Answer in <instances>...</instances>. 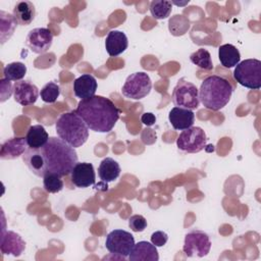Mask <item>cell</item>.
I'll use <instances>...</instances> for the list:
<instances>
[{
    "instance_id": "cell-1",
    "label": "cell",
    "mask_w": 261,
    "mask_h": 261,
    "mask_svg": "<svg viewBox=\"0 0 261 261\" xmlns=\"http://www.w3.org/2000/svg\"><path fill=\"white\" fill-rule=\"evenodd\" d=\"M75 112L91 130L97 133H109L116 124L120 114V110L110 99L96 95L81 100Z\"/></svg>"
},
{
    "instance_id": "cell-35",
    "label": "cell",
    "mask_w": 261,
    "mask_h": 261,
    "mask_svg": "<svg viewBox=\"0 0 261 261\" xmlns=\"http://www.w3.org/2000/svg\"><path fill=\"white\" fill-rule=\"evenodd\" d=\"M172 4H175V5H185V4H188L189 3V0L188 1H185V2H171Z\"/></svg>"
},
{
    "instance_id": "cell-18",
    "label": "cell",
    "mask_w": 261,
    "mask_h": 261,
    "mask_svg": "<svg viewBox=\"0 0 261 261\" xmlns=\"http://www.w3.org/2000/svg\"><path fill=\"white\" fill-rule=\"evenodd\" d=\"M168 119L174 129L184 130L193 126L195 122V114L190 109L175 106L169 111Z\"/></svg>"
},
{
    "instance_id": "cell-30",
    "label": "cell",
    "mask_w": 261,
    "mask_h": 261,
    "mask_svg": "<svg viewBox=\"0 0 261 261\" xmlns=\"http://www.w3.org/2000/svg\"><path fill=\"white\" fill-rule=\"evenodd\" d=\"M43 186L44 190L47 193L55 194L60 192L63 189V181L61 179V176L55 174V173H46L43 177Z\"/></svg>"
},
{
    "instance_id": "cell-10",
    "label": "cell",
    "mask_w": 261,
    "mask_h": 261,
    "mask_svg": "<svg viewBox=\"0 0 261 261\" xmlns=\"http://www.w3.org/2000/svg\"><path fill=\"white\" fill-rule=\"evenodd\" d=\"M207 137L200 126H191L184 129L176 140L179 150L188 153H198L206 147Z\"/></svg>"
},
{
    "instance_id": "cell-31",
    "label": "cell",
    "mask_w": 261,
    "mask_h": 261,
    "mask_svg": "<svg viewBox=\"0 0 261 261\" xmlns=\"http://www.w3.org/2000/svg\"><path fill=\"white\" fill-rule=\"evenodd\" d=\"M60 95V87L54 83V82H49L47 83L40 92L41 99L45 103H55L57 98Z\"/></svg>"
},
{
    "instance_id": "cell-17",
    "label": "cell",
    "mask_w": 261,
    "mask_h": 261,
    "mask_svg": "<svg viewBox=\"0 0 261 261\" xmlns=\"http://www.w3.org/2000/svg\"><path fill=\"white\" fill-rule=\"evenodd\" d=\"M29 146L25 138H11L5 141L0 148V158L3 160L15 159L22 156Z\"/></svg>"
},
{
    "instance_id": "cell-34",
    "label": "cell",
    "mask_w": 261,
    "mask_h": 261,
    "mask_svg": "<svg viewBox=\"0 0 261 261\" xmlns=\"http://www.w3.org/2000/svg\"><path fill=\"white\" fill-rule=\"evenodd\" d=\"M141 121H142L145 125L151 126V125H153V124L156 122V117H155V115H154L153 113H151V112H145V113H143L142 116H141Z\"/></svg>"
},
{
    "instance_id": "cell-7",
    "label": "cell",
    "mask_w": 261,
    "mask_h": 261,
    "mask_svg": "<svg viewBox=\"0 0 261 261\" xmlns=\"http://www.w3.org/2000/svg\"><path fill=\"white\" fill-rule=\"evenodd\" d=\"M152 89L150 76L143 71L135 72L128 75L122 86L121 93L125 98L140 100L145 98Z\"/></svg>"
},
{
    "instance_id": "cell-22",
    "label": "cell",
    "mask_w": 261,
    "mask_h": 261,
    "mask_svg": "<svg viewBox=\"0 0 261 261\" xmlns=\"http://www.w3.org/2000/svg\"><path fill=\"white\" fill-rule=\"evenodd\" d=\"M120 171H121V168L118 162L111 157L104 158L100 162L98 167V175L100 179L106 184L117 179L120 174Z\"/></svg>"
},
{
    "instance_id": "cell-11",
    "label": "cell",
    "mask_w": 261,
    "mask_h": 261,
    "mask_svg": "<svg viewBox=\"0 0 261 261\" xmlns=\"http://www.w3.org/2000/svg\"><path fill=\"white\" fill-rule=\"evenodd\" d=\"M53 41V34L47 28H36L29 32L25 38V45L37 54L47 52Z\"/></svg>"
},
{
    "instance_id": "cell-15",
    "label": "cell",
    "mask_w": 261,
    "mask_h": 261,
    "mask_svg": "<svg viewBox=\"0 0 261 261\" xmlns=\"http://www.w3.org/2000/svg\"><path fill=\"white\" fill-rule=\"evenodd\" d=\"M22 160L29 169L37 176L44 177L47 173V166L41 149L28 148L22 155Z\"/></svg>"
},
{
    "instance_id": "cell-8",
    "label": "cell",
    "mask_w": 261,
    "mask_h": 261,
    "mask_svg": "<svg viewBox=\"0 0 261 261\" xmlns=\"http://www.w3.org/2000/svg\"><path fill=\"white\" fill-rule=\"evenodd\" d=\"M135 246L133 234L123 229H114L110 231L105 241V247L109 253L118 255L121 258L128 257Z\"/></svg>"
},
{
    "instance_id": "cell-5",
    "label": "cell",
    "mask_w": 261,
    "mask_h": 261,
    "mask_svg": "<svg viewBox=\"0 0 261 261\" xmlns=\"http://www.w3.org/2000/svg\"><path fill=\"white\" fill-rule=\"evenodd\" d=\"M233 79L243 87L258 90L261 88V61L250 58L240 61L233 70Z\"/></svg>"
},
{
    "instance_id": "cell-33",
    "label": "cell",
    "mask_w": 261,
    "mask_h": 261,
    "mask_svg": "<svg viewBox=\"0 0 261 261\" xmlns=\"http://www.w3.org/2000/svg\"><path fill=\"white\" fill-rule=\"evenodd\" d=\"M168 240V236L166 232L157 230L151 234V243L156 247H162L166 244Z\"/></svg>"
},
{
    "instance_id": "cell-25",
    "label": "cell",
    "mask_w": 261,
    "mask_h": 261,
    "mask_svg": "<svg viewBox=\"0 0 261 261\" xmlns=\"http://www.w3.org/2000/svg\"><path fill=\"white\" fill-rule=\"evenodd\" d=\"M17 25L16 20L14 19L13 15L5 12L3 10H0V39L1 44H4L7 40L11 38L13 35L15 28Z\"/></svg>"
},
{
    "instance_id": "cell-14",
    "label": "cell",
    "mask_w": 261,
    "mask_h": 261,
    "mask_svg": "<svg viewBox=\"0 0 261 261\" xmlns=\"http://www.w3.org/2000/svg\"><path fill=\"white\" fill-rule=\"evenodd\" d=\"M25 249V243L21 237L11 230L3 229L0 242V251L3 255H13L18 257Z\"/></svg>"
},
{
    "instance_id": "cell-20",
    "label": "cell",
    "mask_w": 261,
    "mask_h": 261,
    "mask_svg": "<svg viewBox=\"0 0 261 261\" xmlns=\"http://www.w3.org/2000/svg\"><path fill=\"white\" fill-rule=\"evenodd\" d=\"M128 259L130 261H158L159 255L156 246L152 243L141 241L135 244Z\"/></svg>"
},
{
    "instance_id": "cell-3",
    "label": "cell",
    "mask_w": 261,
    "mask_h": 261,
    "mask_svg": "<svg viewBox=\"0 0 261 261\" xmlns=\"http://www.w3.org/2000/svg\"><path fill=\"white\" fill-rule=\"evenodd\" d=\"M232 87L227 80L217 74L204 79L199 89V100L209 110L218 111L230 100Z\"/></svg>"
},
{
    "instance_id": "cell-9",
    "label": "cell",
    "mask_w": 261,
    "mask_h": 261,
    "mask_svg": "<svg viewBox=\"0 0 261 261\" xmlns=\"http://www.w3.org/2000/svg\"><path fill=\"white\" fill-rule=\"evenodd\" d=\"M211 249V242L209 236L199 229H193L189 231L185 237L182 251L188 257L206 256Z\"/></svg>"
},
{
    "instance_id": "cell-24",
    "label": "cell",
    "mask_w": 261,
    "mask_h": 261,
    "mask_svg": "<svg viewBox=\"0 0 261 261\" xmlns=\"http://www.w3.org/2000/svg\"><path fill=\"white\" fill-rule=\"evenodd\" d=\"M218 58L222 66L231 68L240 62L241 54L236 46L231 44H224L218 48Z\"/></svg>"
},
{
    "instance_id": "cell-23",
    "label": "cell",
    "mask_w": 261,
    "mask_h": 261,
    "mask_svg": "<svg viewBox=\"0 0 261 261\" xmlns=\"http://www.w3.org/2000/svg\"><path fill=\"white\" fill-rule=\"evenodd\" d=\"M25 139L29 148L41 149L47 144L49 140V135L43 125L35 124L29 127Z\"/></svg>"
},
{
    "instance_id": "cell-2",
    "label": "cell",
    "mask_w": 261,
    "mask_h": 261,
    "mask_svg": "<svg viewBox=\"0 0 261 261\" xmlns=\"http://www.w3.org/2000/svg\"><path fill=\"white\" fill-rule=\"evenodd\" d=\"M41 151L46 162L47 173H55L62 177L69 174L77 163V154L74 148L60 138L50 137Z\"/></svg>"
},
{
    "instance_id": "cell-19",
    "label": "cell",
    "mask_w": 261,
    "mask_h": 261,
    "mask_svg": "<svg viewBox=\"0 0 261 261\" xmlns=\"http://www.w3.org/2000/svg\"><path fill=\"white\" fill-rule=\"evenodd\" d=\"M128 46L126 35L121 31H110L105 40V49L107 53L112 56H118L123 53Z\"/></svg>"
},
{
    "instance_id": "cell-6",
    "label": "cell",
    "mask_w": 261,
    "mask_h": 261,
    "mask_svg": "<svg viewBox=\"0 0 261 261\" xmlns=\"http://www.w3.org/2000/svg\"><path fill=\"white\" fill-rule=\"evenodd\" d=\"M171 100L176 107L190 110L196 109L200 103L199 90L193 83L180 79L173 88Z\"/></svg>"
},
{
    "instance_id": "cell-4",
    "label": "cell",
    "mask_w": 261,
    "mask_h": 261,
    "mask_svg": "<svg viewBox=\"0 0 261 261\" xmlns=\"http://www.w3.org/2000/svg\"><path fill=\"white\" fill-rule=\"evenodd\" d=\"M55 128L58 137L74 149L83 146L89 138V127L75 111L62 113L55 122Z\"/></svg>"
},
{
    "instance_id": "cell-21",
    "label": "cell",
    "mask_w": 261,
    "mask_h": 261,
    "mask_svg": "<svg viewBox=\"0 0 261 261\" xmlns=\"http://www.w3.org/2000/svg\"><path fill=\"white\" fill-rule=\"evenodd\" d=\"M12 15L19 25H29L36 16L35 5L31 1H18L13 7Z\"/></svg>"
},
{
    "instance_id": "cell-12",
    "label": "cell",
    "mask_w": 261,
    "mask_h": 261,
    "mask_svg": "<svg viewBox=\"0 0 261 261\" xmlns=\"http://www.w3.org/2000/svg\"><path fill=\"white\" fill-rule=\"evenodd\" d=\"M71 182L76 188H89L96 182V173L92 163L77 162L70 172Z\"/></svg>"
},
{
    "instance_id": "cell-29",
    "label": "cell",
    "mask_w": 261,
    "mask_h": 261,
    "mask_svg": "<svg viewBox=\"0 0 261 261\" xmlns=\"http://www.w3.org/2000/svg\"><path fill=\"white\" fill-rule=\"evenodd\" d=\"M169 31L173 36H181L190 29V21L181 14H175L169 19Z\"/></svg>"
},
{
    "instance_id": "cell-28",
    "label": "cell",
    "mask_w": 261,
    "mask_h": 261,
    "mask_svg": "<svg viewBox=\"0 0 261 261\" xmlns=\"http://www.w3.org/2000/svg\"><path fill=\"white\" fill-rule=\"evenodd\" d=\"M190 60L192 63L197 65L198 67L205 69V70H211L213 68L211 55L208 50L204 48H200L194 53L190 55Z\"/></svg>"
},
{
    "instance_id": "cell-13",
    "label": "cell",
    "mask_w": 261,
    "mask_h": 261,
    "mask_svg": "<svg viewBox=\"0 0 261 261\" xmlns=\"http://www.w3.org/2000/svg\"><path fill=\"white\" fill-rule=\"evenodd\" d=\"M39 95V89L30 81L21 80L13 84L14 100L22 106H29L36 103Z\"/></svg>"
},
{
    "instance_id": "cell-16",
    "label": "cell",
    "mask_w": 261,
    "mask_h": 261,
    "mask_svg": "<svg viewBox=\"0 0 261 261\" xmlns=\"http://www.w3.org/2000/svg\"><path fill=\"white\" fill-rule=\"evenodd\" d=\"M97 81L92 74H82L73 81V93L76 98L85 100L95 96L97 91Z\"/></svg>"
},
{
    "instance_id": "cell-27",
    "label": "cell",
    "mask_w": 261,
    "mask_h": 261,
    "mask_svg": "<svg viewBox=\"0 0 261 261\" xmlns=\"http://www.w3.org/2000/svg\"><path fill=\"white\" fill-rule=\"evenodd\" d=\"M25 73H27V66L22 62L8 63L3 69L4 79L8 81H14V82L21 81L24 77Z\"/></svg>"
},
{
    "instance_id": "cell-32",
    "label": "cell",
    "mask_w": 261,
    "mask_h": 261,
    "mask_svg": "<svg viewBox=\"0 0 261 261\" xmlns=\"http://www.w3.org/2000/svg\"><path fill=\"white\" fill-rule=\"evenodd\" d=\"M128 226L133 231L141 232L147 227V220L143 215L135 214L128 219Z\"/></svg>"
},
{
    "instance_id": "cell-26",
    "label": "cell",
    "mask_w": 261,
    "mask_h": 261,
    "mask_svg": "<svg viewBox=\"0 0 261 261\" xmlns=\"http://www.w3.org/2000/svg\"><path fill=\"white\" fill-rule=\"evenodd\" d=\"M172 9V3L168 0H153L150 3V12L156 19L167 18Z\"/></svg>"
}]
</instances>
